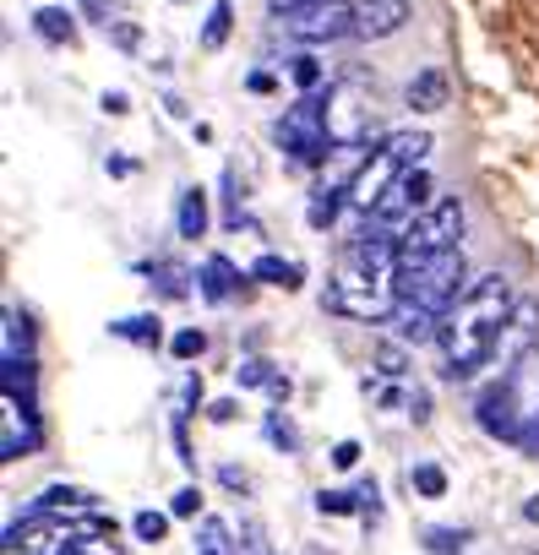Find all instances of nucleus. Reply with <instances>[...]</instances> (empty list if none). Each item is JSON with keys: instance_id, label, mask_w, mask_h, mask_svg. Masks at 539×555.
I'll return each mask as SVG.
<instances>
[{"instance_id": "obj_37", "label": "nucleus", "mask_w": 539, "mask_h": 555, "mask_svg": "<svg viewBox=\"0 0 539 555\" xmlns=\"http://www.w3.org/2000/svg\"><path fill=\"white\" fill-rule=\"evenodd\" d=\"M360 463V441H338L333 447V468H355Z\"/></svg>"}, {"instance_id": "obj_9", "label": "nucleus", "mask_w": 539, "mask_h": 555, "mask_svg": "<svg viewBox=\"0 0 539 555\" xmlns=\"http://www.w3.org/2000/svg\"><path fill=\"white\" fill-rule=\"evenodd\" d=\"M534 344H539V300H517L512 317H506V327H501V338H496L490 365H501V376H506V371H517L528 360Z\"/></svg>"}, {"instance_id": "obj_42", "label": "nucleus", "mask_w": 539, "mask_h": 555, "mask_svg": "<svg viewBox=\"0 0 539 555\" xmlns=\"http://www.w3.org/2000/svg\"><path fill=\"white\" fill-rule=\"evenodd\" d=\"M273 7V17H284V12H300V7H322V0H267Z\"/></svg>"}, {"instance_id": "obj_32", "label": "nucleus", "mask_w": 539, "mask_h": 555, "mask_svg": "<svg viewBox=\"0 0 539 555\" xmlns=\"http://www.w3.org/2000/svg\"><path fill=\"white\" fill-rule=\"evenodd\" d=\"M234 382H240V387H273V382H279V371L267 365V360H245V365L234 371Z\"/></svg>"}, {"instance_id": "obj_36", "label": "nucleus", "mask_w": 539, "mask_h": 555, "mask_svg": "<svg viewBox=\"0 0 539 555\" xmlns=\"http://www.w3.org/2000/svg\"><path fill=\"white\" fill-rule=\"evenodd\" d=\"M234 414H240V403H234V398H218V403H207V420H213V425H229Z\"/></svg>"}, {"instance_id": "obj_40", "label": "nucleus", "mask_w": 539, "mask_h": 555, "mask_svg": "<svg viewBox=\"0 0 539 555\" xmlns=\"http://www.w3.org/2000/svg\"><path fill=\"white\" fill-rule=\"evenodd\" d=\"M202 544H229V528H223L218 517H207V522H202Z\"/></svg>"}, {"instance_id": "obj_21", "label": "nucleus", "mask_w": 539, "mask_h": 555, "mask_svg": "<svg viewBox=\"0 0 539 555\" xmlns=\"http://www.w3.org/2000/svg\"><path fill=\"white\" fill-rule=\"evenodd\" d=\"M229 28H234V7H229V0H213L207 23H202V50H223L229 44Z\"/></svg>"}, {"instance_id": "obj_16", "label": "nucleus", "mask_w": 539, "mask_h": 555, "mask_svg": "<svg viewBox=\"0 0 539 555\" xmlns=\"http://www.w3.org/2000/svg\"><path fill=\"white\" fill-rule=\"evenodd\" d=\"M0 365H34V322L23 311H7V344H0Z\"/></svg>"}, {"instance_id": "obj_38", "label": "nucleus", "mask_w": 539, "mask_h": 555, "mask_svg": "<svg viewBox=\"0 0 539 555\" xmlns=\"http://www.w3.org/2000/svg\"><path fill=\"white\" fill-rule=\"evenodd\" d=\"M110 34H115V44H120L126 55H131V50L142 44V34H137V28H126V23H110Z\"/></svg>"}, {"instance_id": "obj_6", "label": "nucleus", "mask_w": 539, "mask_h": 555, "mask_svg": "<svg viewBox=\"0 0 539 555\" xmlns=\"http://www.w3.org/2000/svg\"><path fill=\"white\" fill-rule=\"evenodd\" d=\"M279 23H284V34L300 39V44H333V39L355 34V7H349V0H322V7L284 12Z\"/></svg>"}, {"instance_id": "obj_12", "label": "nucleus", "mask_w": 539, "mask_h": 555, "mask_svg": "<svg viewBox=\"0 0 539 555\" xmlns=\"http://www.w3.org/2000/svg\"><path fill=\"white\" fill-rule=\"evenodd\" d=\"M403 99H409V109H414V115H441V109H447V77H441L436 66H425V72H414V77H409Z\"/></svg>"}, {"instance_id": "obj_1", "label": "nucleus", "mask_w": 539, "mask_h": 555, "mask_svg": "<svg viewBox=\"0 0 539 555\" xmlns=\"http://www.w3.org/2000/svg\"><path fill=\"white\" fill-rule=\"evenodd\" d=\"M512 306H517V295H512V284H506L501 272L474 278L469 295L441 317V333H436V344H441V354H447V376L469 382L479 365H490L496 338H501Z\"/></svg>"}, {"instance_id": "obj_14", "label": "nucleus", "mask_w": 539, "mask_h": 555, "mask_svg": "<svg viewBox=\"0 0 539 555\" xmlns=\"http://www.w3.org/2000/svg\"><path fill=\"white\" fill-rule=\"evenodd\" d=\"M196 289H202V300L223 306V300L240 289V272H234V261H229V256H207V261H202V272H196Z\"/></svg>"}, {"instance_id": "obj_29", "label": "nucleus", "mask_w": 539, "mask_h": 555, "mask_svg": "<svg viewBox=\"0 0 539 555\" xmlns=\"http://www.w3.org/2000/svg\"><path fill=\"white\" fill-rule=\"evenodd\" d=\"M169 354H175V360H185V365H191V360H202V354H207V333H202V327H180V333L169 338Z\"/></svg>"}, {"instance_id": "obj_44", "label": "nucleus", "mask_w": 539, "mask_h": 555, "mask_svg": "<svg viewBox=\"0 0 539 555\" xmlns=\"http://www.w3.org/2000/svg\"><path fill=\"white\" fill-rule=\"evenodd\" d=\"M82 7H88V17H93V23H104V28L115 23V17H110V7H104V0H82Z\"/></svg>"}, {"instance_id": "obj_47", "label": "nucleus", "mask_w": 539, "mask_h": 555, "mask_svg": "<svg viewBox=\"0 0 539 555\" xmlns=\"http://www.w3.org/2000/svg\"><path fill=\"white\" fill-rule=\"evenodd\" d=\"M196 555H223V544H196Z\"/></svg>"}, {"instance_id": "obj_43", "label": "nucleus", "mask_w": 539, "mask_h": 555, "mask_svg": "<svg viewBox=\"0 0 539 555\" xmlns=\"http://www.w3.org/2000/svg\"><path fill=\"white\" fill-rule=\"evenodd\" d=\"M126 109H131L126 93H104V115H126Z\"/></svg>"}, {"instance_id": "obj_25", "label": "nucleus", "mask_w": 539, "mask_h": 555, "mask_svg": "<svg viewBox=\"0 0 539 555\" xmlns=\"http://www.w3.org/2000/svg\"><path fill=\"white\" fill-rule=\"evenodd\" d=\"M147 272H153V284H158V295H164V300H185V295H191V284H185L191 272H180L175 261H153Z\"/></svg>"}, {"instance_id": "obj_41", "label": "nucleus", "mask_w": 539, "mask_h": 555, "mask_svg": "<svg viewBox=\"0 0 539 555\" xmlns=\"http://www.w3.org/2000/svg\"><path fill=\"white\" fill-rule=\"evenodd\" d=\"M251 93H279V77L273 72H251Z\"/></svg>"}, {"instance_id": "obj_11", "label": "nucleus", "mask_w": 539, "mask_h": 555, "mask_svg": "<svg viewBox=\"0 0 539 555\" xmlns=\"http://www.w3.org/2000/svg\"><path fill=\"white\" fill-rule=\"evenodd\" d=\"M34 512L77 522V517H93V512H99V495H93L88 485H50V490H44V495L34 501Z\"/></svg>"}, {"instance_id": "obj_13", "label": "nucleus", "mask_w": 539, "mask_h": 555, "mask_svg": "<svg viewBox=\"0 0 539 555\" xmlns=\"http://www.w3.org/2000/svg\"><path fill=\"white\" fill-rule=\"evenodd\" d=\"M393 333H398L403 344H425V338L441 333V317L425 311V306H414V300H398V306H393Z\"/></svg>"}, {"instance_id": "obj_10", "label": "nucleus", "mask_w": 539, "mask_h": 555, "mask_svg": "<svg viewBox=\"0 0 539 555\" xmlns=\"http://www.w3.org/2000/svg\"><path fill=\"white\" fill-rule=\"evenodd\" d=\"M409 17H414L409 0H360L355 7V39H365V44L393 39V34H403Z\"/></svg>"}, {"instance_id": "obj_28", "label": "nucleus", "mask_w": 539, "mask_h": 555, "mask_svg": "<svg viewBox=\"0 0 539 555\" xmlns=\"http://www.w3.org/2000/svg\"><path fill=\"white\" fill-rule=\"evenodd\" d=\"M317 512H322V517H355V512H360V495H355V490H344V485L317 490Z\"/></svg>"}, {"instance_id": "obj_30", "label": "nucleus", "mask_w": 539, "mask_h": 555, "mask_svg": "<svg viewBox=\"0 0 539 555\" xmlns=\"http://www.w3.org/2000/svg\"><path fill=\"white\" fill-rule=\"evenodd\" d=\"M371 360H376V376H393V382H398V376H409V354H403L398 344H376V354H371Z\"/></svg>"}, {"instance_id": "obj_23", "label": "nucleus", "mask_w": 539, "mask_h": 555, "mask_svg": "<svg viewBox=\"0 0 539 555\" xmlns=\"http://www.w3.org/2000/svg\"><path fill=\"white\" fill-rule=\"evenodd\" d=\"M409 485H414L420 501H441V495H447V468H441V463H414V468H409Z\"/></svg>"}, {"instance_id": "obj_46", "label": "nucleus", "mask_w": 539, "mask_h": 555, "mask_svg": "<svg viewBox=\"0 0 539 555\" xmlns=\"http://www.w3.org/2000/svg\"><path fill=\"white\" fill-rule=\"evenodd\" d=\"M523 517H528V522H539V495H528V501H523Z\"/></svg>"}, {"instance_id": "obj_34", "label": "nucleus", "mask_w": 539, "mask_h": 555, "mask_svg": "<svg viewBox=\"0 0 539 555\" xmlns=\"http://www.w3.org/2000/svg\"><path fill=\"white\" fill-rule=\"evenodd\" d=\"M169 517H185V522L202 517V490H196V485H180L175 501H169Z\"/></svg>"}, {"instance_id": "obj_33", "label": "nucleus", "mask_w": 539, "mask_h": 555, "mask_svg": "<svg viewBox=\"0 0 539 555\" xmlns=\"http://www.w3.org/2000/svg\"><path fill=\"white\" fill-rule=\"evenodd\" d=\"M355 495H360V517H365V522H382V485H376V479H360Z\"/></svg>"}, {"instance_id": "obj_39", "label": "nucleus", "mask_w": 539, "mask_h": 555, "mask_svg": "<svg viewBox=\"0 0 539 555\" xmlns=\"http://www.w3.org/2000/svg\"><path fill=\"white\" fill-rule=\"evenodd\" d=\"M409 414H414V425H425V420H431V392H425V387L409 398Z\"/></svg>"}, {"instance_id": "obj_8", "label": "nucleus", "mask_w": 539, "mask_h": 555, "mask_svg": "<svg viewBox=\"0 0 539 555\" xmlns=\"http://www.w3.org/2000/svg\"><path fill=\"white\" fill-rule=\"evenodd\" d=\"M431 207H436V196H431V175H425V169H403L398 185L382 196V207H376L371 218L387 223V229H403L409 218H420V212H431Z\"/></svg>"}, {"instance_id": "obj_15", "label": "nucleus", "mask_w": 539, "mask_h": 555, "mask_svg": "<svg viewBox=\"0 0 539 555\" xmlns=\"http://www.w3.org/2000/svg\"><path fill=\"white\" fill-rule=\"evenodd\" d=\"M245 278H256V284H267V289H300V261H290V256H256L251 261V272Z\"/></svg>"}, {"instance_id": "obj_22", "label": "nucleus", "mask_w": 539, "mask_h": 555, "mask_svg": "<svg viewBox=\"0 0 539 555\" xmlns=\"http://www.w3.org/2000/svg\"><path fill=\"white\" fill-rule=\"evenodd\" d=\"M387 147L403 158V169H425V153L436 142H431V131H398V137H387Z\"/></svg>"}, {"instance_id": "obj_5", "label": "nucleus", "mask_w": 539, "mask_h": 555, "mask_svg": "<svg viewBox=\"0 0 539 555\" xmlns=\"http://www.w3.org/2000/svg\"><path fill=\"white\" fill-rule=\"evenodd\" d=\"M398 175H403V158H398V153L382 142V147H376V153H371V158H365V164L349 175V185H344L349 207H355L360 218H371V212L382 207V196L398 185Z\"/></svg>"}, {"instance_id": "obj_3", "label": "nucleus", "mask_w": 539, "mask_h": 555, "mask_svg": "<svg viewBox=\"0 0 539 555\" xmlns=\"http://www.w3.org/2000/svg\"><path fill=\"white\" fill-rule=\"evenodd\" d=\"M273 137H279V147L295 158V164H322L328 153H333V104L322 99V93H300L290 109H284V120L273 126Z\"/></svg>"}, {"instance_id": "obj_35", "label": "nucleus", "mask_w": 539, "mask_h": 555, "mask_svg": "<svg viewBox=\"0 0 539 555\" xmlns=\"http://www.w3.org/2000/svg\"><path fill=\"white\" fill-rule=\"evenodd\" d=\"M218 479H223V490H251V474H245L240 463H223V468H218Z\"/></svg>"}, {"instance_id": "obj_4", "label": "nucleus", "mask_w": 539, "mask_h": 555, "mask_svg": "<svg viewBox=\"0 0 539 555\" xmlns=\"http://www.w3.org/2000/svg\"><path fill=\"white\" fill-rule=\"evenodd\" d=\"M463 202L458 196H436V207L431 212H420V218H409L403 229H398V261H425V256H441V250H452L458 240H463Z\"/></svg>"}, {"instance_id": "obj_18", "label": "nucleus", "mask_w": 539, "mask_h": 555, "mask_svg": "<svg viewBox=\"0 0 539 555\" xmlns=\"http://www.w3.org/2000/svg\"><path fill=\"white\" fill-rule=\"evenodd\" d=\"M349 196H344V185H317L311 191V207H306V223L322 234V229H333V218H338V207H344Z\"/></svg>"}, {"instance_id": "obj_48", "label": "nucleus", "mask_w": 539, "mask_h": 555, "mask_svg": "<svg viewBox=\"0 0 539 555\" xmlns=\"http://www.w3.org/2000/svg\"><path fill=\"white\" fill-rule=\"evenodd\" d=\"M175 7H191V0H175Z\"/></svg>"}, {"instance_id": "obj_20", "label": "nucleus", "mask_w": 539, "mask_h": 555, "mask_svg": "<svg viewBox=\"0 0 539 555\" xmlns=\"http://www.w3.org/2000/svg\"><path fill=\"white\" fill-rule=\"evenodd\" d=\"M110 333L126 338V344H137V349H158V338H164L158 317H120V322H110Z\"/></svg>"}, {"instance_id": "obj_45", "label": "nucleus", "mask_w": 539, "mask_h": 555, "mask_svg": "<svg viewBox=\"0 0 539 555\" xmlns=\"http://www.w3.org/2000/svg\"><path fill=\"white\" fill-rule=\"evenodd\" d=\"M185 403H202V376H185Z\"/></svg>"}, {"instance_id": "obj_2", "label": "nucleus", "mask_w": 539, "mask_h": 555, "mask_svg": "<svg viewBox=\"0 0 539 555\" xmlns=\"http://www.w3.org/2000/svg\"><path fill=\"white\" fill-rule=\"evenodd\" d=\"M463 278H469V267H463V245H452V250L425 256V261H398L393 289H398V300H414V306L447 317V311L469 295V289H463Z\"/></svg>"}, {"instance_id": "obj_27", "label": "nucleus", "mask_w": 539, "mask_h": 555, "mask_svg": "<svg viewBox=\"0 0 539 555\" xmlns=\"http://www.w3.org/2000/svg\"><path fill=\"white\" fill-rule=\"evenodd\" d=\"M261 430H267V441H273L279 452H300V430L290 425V414H284V409L267 414V420H261Z\"/></svg>"}, {"instance_id": "obj_19", "label": "nucleus", "mask_w": 539, "mask_h": 555, "mask_svg": "<svg viewBox=\"0 0 539 555\" xmlns=\"http://www.w3.org/2000/svg\"><path fill=\"white\" fill-rule=\"evenodd\" d=\"M34 28H39L44 44H72V39H77V23H72V12H61V7H39V12H34Z\"/></svg>"}, {"instance_id": "obj_24", "label": "nucleus", "mask_w": 539, "mask_h": 555, "mask_svg": "<svg viewBox=\"0 0 539 555\" xmlns=\"http://www.w3.org/2000/svg\"><path fill=\"white\" fill-rule=\"evenodd\" d=\"M469 528H452V522H436V528H425V550L431 555H463L469 550Z\"/></svg>"}, {"instance_id": "obj_7", "label": "nucleus", "mask_w": 539, "mask_h": 555, "mask_svg": "<svg viewBox=\"0 0 539 555\" xmlns=\"http://www.w3.org/2000/svg\"><path fill=\"white\" fill-rule=\"evenodd\" d=\"M44 447V425H39V403L7 392L0 398V457L17 463V457H34Z\"/></svg>"}, {"instance_id": "obj_31", "label": "nucleus", "mask_w": 539, "mask_h": 555, "mask_svg": "<svg viewBox=\"0 0 539 555\" xmlns=\"http://www.w3.org/2000/svg\"><path fill=\"white\" fill-rule=\"evenodd\" d=\"M290 77H295V88H300V93H317V88H322V61H311V55H295Z\"/></svg>"}, {"instance_id": "obj_26", "label": "nucleus", "mask_w": 539, "mask_h": 555, "mask_svg": "<svg viewBox=\"0 0 539 555\" xmlns=\"http://www.w3.org/2000/svg\"><path fill=\"white\" fill-rule=\"evenodd\" d=\"M169 522H175L169 512H153V506H142V512L131 517V533H137L142 544H164V539H169Z\"/></svg>"}, {"instance_id": "obj_17", "label": "nucleus", "mask_w": 539, "mask_h": 555, "mask_svg": "<svg viewBox=\"0 0 539 555\" xmlns=\"http://www.w3.org/2000/svg\"><path fill=\"white\" fill-rule=\"evenodd\" d=\"M175 229H180L185 240L207 234V191H202V185H185V191H180V207H175Z\"/></svg>"}]
</instances>
